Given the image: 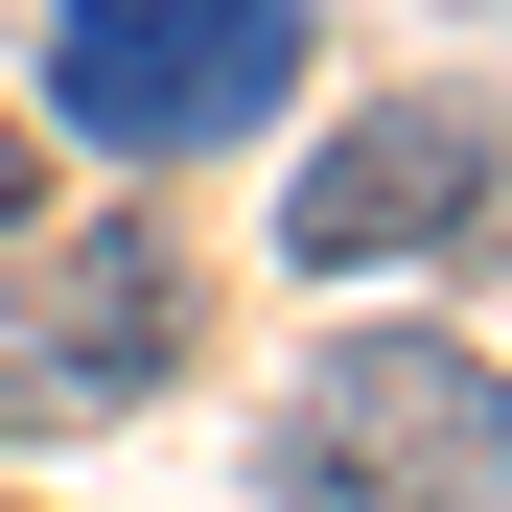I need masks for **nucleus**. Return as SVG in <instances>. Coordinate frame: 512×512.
Returning a JSON list of instances; mask_svg holds the SVG:
<instances>
[{
	"mask_svg": "<svg viewBox=\"0 0 512 512\" xmlns=\"http://www.w3.org/2000/svg\"><path fill=\"white\" fill-rule=\"evenodd\" d=\"M163 373H187V280H163L140 233L0 280V443H70V419H117V396H163Z\"/></svg>",
	"mask_w": 512,
	"mask_h": 512,
	"instance_id": "nucleus-3",
	"label": "nucleus"
},
{
	"mask_svg": "<svg viewBox=\"0 0 512 512\" xmlns=\"http://www.w3.org/2000/svg\"><path fill=\"white\" fill-rule=\"evenodd\" d=\"M0 233H24V140H0Z\"/></svg>",
	"mask_w": 512,
	"mask_h": 512,
	"instance_id": "nucleus-5",
	"label": "nucleus"
},
{
	"mask_svg": "<svg viewBox=\"0 0 512 512\" xmlns=\"http://www.w3.org/2000/svg\"><path fill=\"white\" fill-rule=\"evenodd\" d=\"M303 94V0H47V117L94 163H187Z\"/></svg>",
	"mask_w": 512,
	"mask_h": 512,
	"instance_id": "nucleus-2",
	"label": "nucleus"
},
{
	"mask_svg": "<svg viewBox=\"0 0 512 512\" xmlns=\"http://www.w3.org/2000/svg\"><path fill=\"white\" fill-rule=\"evenodd\" d=\"M489 117H350V140H303V187H280V256L303 280H373V256H419V233H466L489 210Z\"/></svg>",
	"mask_w": 512,
	"mask_h": 512,
	"instance_id": "nucleus-4",
	"label": "nucleus"
},
{
	"mask_svg": "<svg viewBox=\"0 0 512 512\" xmlns=\"http://www.w3.org/2000/svg\"><path fill=\"white\" fill-rule=\"evenodd\" d=\"M256 489L280 512H512V373L443 326H350V350H303Z\"/></svg>",
	"mask_w": 512,
	"mask_h": 512,
	"instance_id": "nucleus-1",
	"label": "nucleus"
}]
</instances>
